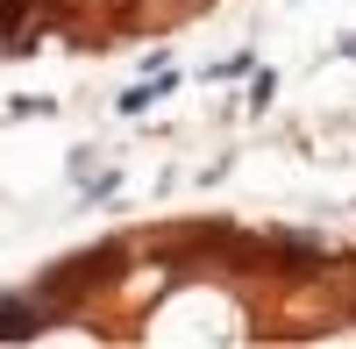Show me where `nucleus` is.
I'll return each instance as SVG.
<instances>
[{
  "label": "nucleus",
  "instance_id": "nucleus-1",
  "mask_svg": "<svg viewBox=\"0 0 356 349\" xmlns=\"http://www.w3.org/2000/svg\"><path fill=\"white\" fill-rule=\"evenodd\" d=\"M114 271H122V250H86V257H65V264H57V271H43V285H36V293L50 300V307H72L79 293H86V285H100V278H114Z\"/></svg>",
  "mask_w": 356,
  "mask_h": 349
},
{
  "label": "nucleus",
  "instance_id": "nucleus-2",
  "mask_svg": "<svg viewBox=\"0 0 356 349\" xmlns=\"http://www.w3.org/2000/svg\"><path fill=\"white\" fill-rule=\"evenodd\" d=\"M50 300L43 293H8V300H0V342H36L43 328H50Z\"/></svg>",
  "mask_w": 356,
  "mask_h": 349
},
{
  "label": "nucleus",
  "instance_id": "nucleus-3",
  "mask_svg": "<svg viewBox=\"0 0 356 349\" xmlns=\"http://www.w3.org/2000/svg\"><path fill=\"white\" fill-rule=\"evenodd\" d=\"M164 93H178V72H171V65H164L157 79H143V86H129V93H122V114H150V107H157Z\"/></svg>",
  "mask_w": 356,
  "mask_h": 349
},
{
  "label": "nucleus",
  "instance_id": "nucleus-4",
  "mask_svg": "<svg viewBox=\"0 0 356 349\" xmlns=\"http://www.w3.org/2000/svg\"><path fill=\"white\" fill-rule=\"evenodd\" d=\"M271 93H278V79H271V72H257V86H250V107L264 114V107H271Z\"/></svg>",
  "mask_w": 356,
  "mask_h": 349
},
{
  "label": "nucleus",
  "instance_id": "nucleus-5",
  "mask_svg": "<svg viewBox=\"0 0 356 349\" xmlns=\"http://www.w3.org/2000/svg\"><path fill=\"white\" fill-rule=\"evenodd\" d=\"M22 8H29V0H0V36H15V29H22Z\"/></svg>",
  "mask_w": 356,
  "mask_h": 349
}]
</instances>
